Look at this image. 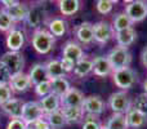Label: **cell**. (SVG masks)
I'll list each match as a JSON object with an SVG mask.
<instances>
[{
    "instance_id": "12",
    "label": "cell",
    "mask_w": 147,
    "mask_h": 129,
    "mask_svg": "<svg viewBox=\"0 0 147 129\" xmlns=\"http://www.w3.org/2000/svg\"><path fill=\"white\" fill-rule=\"evenodd\" d=\"M39 103H40L41 110H43V112H44V116L58 111V110H61V107H62L61 98H59L58 96H56V94H53V93H51V94H48V96L40 98Z\"/></svg>"
},
{
    "instance_id": "23",
    "label": "cell",
    "mask_w": 147,
    "mask_h": 129,
    "mask_svg": "<svg viewBox=\"0 0 147 129\" xmlns=\"http://www.w3.org/2000/svg\"><path fill=\"white\" fill-rule=\"evenodd\" d=\"M51 86H52V93L58 96L59 98H62L71 89V85H70L69 80L66 78H58L51 80Z\"/></svg>"
},
{
    "instance_id": "2",
    "label": "cell",
    "mask_w": 147,
    "mask_h": 129,
    "mask_svg": "<svg viewBox=\"0 0 147 129\" xmlns=\"http://www.w3.org/2000/svg\"><path fill=\"white\" fill-rule=\"evenodd\" d=\"M107 58L110 61L112 71L127 68L132 63V54H130V52L128 51V48H121V47H115L114 49H111L110 53L107 54Z\"/></svg>"
},
{
    "instance_id": "6",
    "label": "cell",
    "mask_w": 147,
    "mask_h": 129,
    "mask_svg": "<svg viewBox=\"0 0 147 129\" xmlns=\"http://www.w3.org/2000/svg\"><path fill=\"white\" fill-rule=\"evenodd\" d=\"M47 17V12H45V7L43 4H34L28 8V13L26 17V23L28 27L39 30L41 25L44 23Z\"/></svg>"
},
{
    "instance_id": "25",
    "label": "cell",
    "mask_w": 147,
    "mask_h": 129,
    "mask_svg": "<svg viewBox=\"0 0 147 129\" xmlns=\"http://www.w3.org/2000/svg\"><path fill=\"white\" fill-rule=\"evenodd\" d=\"M106 129H128V120L127 116L123 114H114L109 118L106 123Z\"/></svg>"
},
{
    "instance_id": "44",
    "label": "cell",
    "mask_w": 147,
    "mask_h": 129,
    "mask_svg": "<svg viewBox=\"0 0 147 129\" xmlns=\"http://www.w3.org/2000/svg\"><path fill=\"white\" fill-rule=\"evenodd\" d=\"M143 89H145V93L147 94V79L143 81Z\"/></svg>"
},
{
    "instance_id": "13",
    "label": "cell",
    "mask_w": 147,
    "mask_h": 129,
    "mask_svg": "<svg viewBox=\"0 0 147 129\" xmlns=\"http://www.w3.org/2000/svg\"><path fill=\"white\" fill-rule=\"evenodd\" d=\"M5 43L10 52H20V49H22L23 44H25V34L21 30L12 28L8 32Z\"/></svg>"
},
{
    "instance_id": "34",
    "label": "cell",
    "mask_w": 147,
    "mask_h": 129,
    "mask_svg": "<svg viewBox=\"0 0 147 129\" xmlns=\"http://www.w3.org/2000/svg\"><path fill=\"white\" fill-rule=\"evenodd\" d=\"M133 107L142 114L147 115V94L145 92L136 97V99L133 101Z\"/></svg>"
},
{
    "instance_id": "32",
    "label": "cell",
    "mask_w": 147,
    "mask_h": 129,
    "mask_svg": "<svg viewBox=\"0 0 147 129\" xmlns=\"http://www.w3.org/2000/svg\"><path fill=\"white\" fill-rule=\"evenodd\" d=\"M13 20L9 16L7 9H0V31H8L9 32L13 28Z\"/></svg>"
},
{
    "instance_id": "11",
    "label": "cell",
    "mask_w": 147,
    "mask_h": 129,
    "mask_svg": "<svg viewBox=\"0 0 147 129\" xmlns=\"http://www.w3.org/2000/svg\"><path fill=\"white\" fill-rule=\"evenodd\" d=\"M84 99L85 97L79 89L71 88L61 98V105L62 107H83Z\"/></svg>"
},
{
    "instance_id": "20",
    "label": "cell",
    "mask_w": 147,
    "mask_h": 129,
    "mask_svg": "<svg viewBox=\"0 0 147 129\" xmlns=\"http://www.w3.org/2000/svg\"><path fill=\"white\" fill-rule=\"evenodd\" d=\"M127 116V120H128V125L129 128H134V129H138V128H142L147 124V115L140 112L138 110H136L134 107L132 106V109L125 114Z\"/></svg>"
},
{
    "instance_id": "9",
    "label": "cell",
    "mask_w": 147,
    "mask_h": 129,
    "mask_svg": "<svg viewBox=\"0 0 147 129\" xmlns=\"http://www.w3.org/2000/svg\"><path fill=\"white\" fill-rule=\"evenodd\" d=\"M1 62L9 68L12 75L18 72H22L23 67H25V57L20 53V52H7L3 54Z\"/></svg>"
},
{
    "instance_id": "4",
    "label": "cell",
    "mask_w": 147,
    "mask_h": 129,
    "mask_svg": "<svg viewBox=\"0 0 147 129\" xmlns=\"http://www.w3.org/2000/svg\"><path fill=\"white\" fill-rule=\"evenodd\" d=\"M109 106L114 111V114L125 115L132 109V99L124 91L115 92L109 98Z\"/></svg>"
},
{
    "instance_id": "18",
    "label": "cell",
    "mask_w": 147,
    "mask_h": 129,
    "mask_svg": "<svg viewBox=\"0 0 147 129\" xmlns=\"http://www.w3.org/2000/svg\"><path fill=\"white\" fill-rule=\"evenodd\" d=\"M93 72L99 78H105L112 72V67L107 56H98L93 59Z\"/></svg>"
},
{
    "instance_id": "41",
    "label": "cell",
    "mask_w": 147,
    "mask_h": 129,
    "mask_svg": "<svg viewBox=\"0 0 147 129\" xmlns=\"http://www.w3.org/2000/svg\"><path fill=\"white\" fill-rule=\"evenodd\" d=\"M61 65H62V68L65 70V72H71V71H74V67H75V63H74L72 61H70V59H67V58H63L62 57L61 59Z\"/></svg>"
},
{
    "instance_id": "1",
    "label": "cell",
    "mask_w": 147,
    "mask_h": 129,
    "mask_svg": "<svg viewBox=\"0 0 147 129\" xmlns=\"http://www.w3.org/2000/svg\"><path fill=\"white\" fill-rule=\"evenodd\" d=\"M32 47L38 53L40 54H48L52 52L54 44H56V38L52 35L49 31L39 28L35 30L32 34Z\"/></svg>"
},
{
    "instance_id": "38",
    "label": "cell",
    "mask_w": 147,
    "mask_h": 129,
    "mask_svg": "<svg viewBox=\"0 0 147 129\" xmlns=\"http://www.w3.org/2000/svg\"><path fill=\"white\" fill-rule=\"evenodd\" d=\"M102 124L96 116H89L86 115V119L83 124V129H101Z\"/></svg>"
},
{
    "instance_id": "35",
    "label": "cell",
    "mask_w": 147,
    "mask_h": 129,
    "mask_svg": "<svg viewBox=\"0 0 147 129\" xmlns=\"http://www.w3.org/2000/svg\"><path fill=\"white\" fill-rule=\"evenodd\" d=\"M12 88L9 84H0V106L5 105L12 97Z\"/></svg>"
},
{
    "instance_id": "40",
    "label": "cell",
    "mask_w": 147,
    "mask_h": 129,
    "mask_svg": "<svg viewBox=\"0 0 147 129\" xmlns=\"http://www.w3.org/2000/svg\"><path fill=\"white\" fill-rule=\"evenodd\" d=\"M26 129H51V127H49L48 122L43 118V119L32 123V124H28L27 127H26Z\"/></svg>"
},
{
    "instance_id": "30",
    "label": "cell",
    "mask_w": 147,
    "mask_h": 129,
    "mask_svg": "<svg viewBox=\"0 0 147 129\" xmlns=\"http://www.w3.org/2000/svg\"><path fill=\"white\" fill-rule=\"evenodd\" d=\"M58 8L61 14L74 16L80 8V1H78V0H59Z\"/></svg>"
},
{
    "instance_id": "15",
    "label": "cell",
    "mask_w": 147,
    "mask_h": 129,
    "mask_svg": "<svg viewBox=\"0 0 147 129\" xmlns=\"http://www.w3.org/2000/svg\"><path fill=\"white\" fill-rule=\"evenodd\" d=\"M62 53H63V58L70 59L74 63H76V62H79L80 59L84 58L83 48L76 41H67L65 44L63 49H62Z\"/></svg>"
},
{
    "instance_id": "39",
    "label": "cell",
    "mask_w": 147,
    "mask_h": 129,
    "mask_svg": "<svg viewBox=\"0 0 147 129\" xmlns=\"http://www.w3.org/2000/svg\"><path fill=\"white\" fill-rule=\"evenodd\" d=\"M26 123L22 119H10L7 125V129H26Z\"/></svg>"
},
{
    "instance_id": "7",
    "label": "cell",
    "mask_w": 147,
    "mask_h": 129,
    "mask_svg": "<svg viewBox=\"0 0 147 129\" xmlns=\"http://www.w3.org/2000/svg\"><path fill=\"white\" fill-rule=\"evenodd\" d=\"M43 118H44V112L38 101L25 102L22 110V120L26 123V125L32 124V123L43 119Z\"/></svg>"
},
{
    "instance_id": "27",
    "label": "cell",
    "mask_w": 147,
    "mask_h": 129,
    "mask_svg": "<svg viewBox=\"0 0 147 129\" xmlns=\"http://www.w3.org/2000/svg\"><path fill=\"white\" fill-rule=\"evenodd\" d=\"M133 22L129 20L125 12H120L117 13L114 17V21H112V27H114L115 32H119V31L127 30V28H132Z\"/></svg>"
},
{
    "instance_id": "26",
    "label": "cell",
    "mask_w": 147,
    "mask_h": 129,
    "mask_svg": "<svg viewBox=\"0 0 147 129\" xmlns=\"http://www.w3.org/2000/svg\"><path fill=\"white\" fill-rule=\"evenodd\" d=\"M92 71H93V59H88L85 57L79 62H76L75 67H74V74L78 78H84L88 74H90Z\"/></svg>"
},
{
    "instance_id": "17",
    "label": "cell",
    "mask_w": 147,
    "mask_h": 129,
    "mask_svg": "<svg viewBox=\"0 0 147 129\" xmlns=\"http://www.w3.org/2000/svg\"><path fill=\"white\" fill-rule=\"evenodd\" d=\"M76 39L84 45L93 43L94 41V32H93V23L83 22L76 28Z\"/></svg>"
},
{
    "instance_id": "42",
    "label": "cell",
    "mask_w": 147,
    "mask_h": 129,
    "mask_svg": "<svg viewBox=\"0 0 147 129\" xmlns=\"http://www.w3.org/2000/svg\"><path fill=\"white\" fill-rule=\"evenodd\" d=\"M20 1H16V0H3L1 1V4L4 5V9H10V8H13V7H16V5L18 4Z\"/></svg>"
},
{
    "instance_id": "14",
    "label": "cell",
    "mask_w": 147,
    "mask_h": 129,
    "mask_svg": "<svg viewBox=\"0 0 147 129\" xmlns=\"http://www.w3.org/2000/svg\"><path fill=\"white\" fill-rule=\"evenodd\" d=\"M25 102L20 98H10L5 105H3L1 109L10 119H22V110Z\"/></svg>"
},
{
    "instance_id": "5",
    "label": "cell",
    "mask_w": 147,
    "mask_h": 129,
    "mask_svg": "<svg viewBox=\"0 0 147 129\" xmlns=\"http://www.w3.org/2000/svg\"><path fill=\"white\" fill-rule=\"evenodd\" d=\"M125 14L129 17L133 23L142 22L147 17V1H143V0L128 1L125 5Z\"/></svg>"
},
{
    "instance_id": "24",
    "label": "cell",
    "mask_w": 147,
    "mask_h": 129,
    "mask_svg": "<svg viewBox=\"0 0 147 129\" xmlns=\"http://www.w3.org/2000/svg\"><path fill=\"white\" fill-rule=\"evenodd\" d=\"M47 67V72H48L49 80H53V79H58V78H65L66 72L62 68L61 61L59 59H51L45 63Z\"/></svg>"
},
{
    "instance_id": "8",
    "label": "cell",
    "mask_w": 147,
    "mask_h": 129,
    "mask_svg": "<svg viewBox=\"0 0 147 129\" xmlns=\"http://www.w3.org/2000/svg\"><path fill=\"white\" fill-rule=\"evenodd\" d=\"M93 32H94V41H97L99 44H106L112 38H115L114 27L106 21H99V22L94 23Z\"/></svg>"
},
{
    "instance_id": "37",
    "label": "cell",
    "mask_w": 147,
    "mask_h": 129,
    "mask_svg": "<svg viewBox=\"0 0 147 129\" xmlns=\"http://www.w3.org/2000/svg\"><path fill=\"white\" fill-rule=\"evenodd\" d=\"M12 79V72L0 59V84H9Z\"/></svg>"
},
{
    "instance_id": "29",
    "label": "cell",
    "mask_w": 147,
    "mask_h": 129,
    "mask_svg": "<svg viewBox=\"0 0 147 129\" xmlns=\"http://www.w3.org/2000/svg\"><path fill=\"white\" fill-rule=\"evenodd\" d=\"M44 119L48 122L51 129H62L65 125L67 124L66 119H65V116H63V114H62L61 110L53 112V114L45 115V116H44Z\"/></svg>"
},
{
    "instance_id": "21",
    "label": "cell",
    "mask_w": 147,
    "mask_h": 129,
    "mask_svg": "<svg viewBox=\"0 0 147 129\" xmlns=\"http://www.w3.org/2000/svg\"><path fill=\"white\" fill-rule=\"evenodd\" d=\"M115 39H116L117 47L128 48V47L132 45V44L136 41V39H137V32H136V30L133 27L127 28V30L115 32Z\"/></svg>"
},
{
    "instance_id": "43",
    "label": "cell",
    "mask_w": 147,
    "mask_h": 129,
    "mask_svg": "<svg viewBox=\"0 0 147 129\" xmlns=\"http://www.w3.org/2000/svg\"><path fill=\"white\" fill-rule=\"evenodd\" d=\"M141 61H142V65L147 68V45L142 49V53H141Z\"/></svg>"
},
{
    "instance_id": "10",
    "label": "cell",
    "mask_w": 147,
    "mask_h": 129,
    "mask_svg": "<svg viewBox=\"0 0 147 129\" xmlns=\"http://www.w3.org/2000/svg\"><path fill=\"white\" fill-rule=\"evenodd\" d=\"M83 110L85 115L98 116L105 111V102L99 96H88L84 99Z\"/></svg>"
},
{
    "instance_id": "16",
    "label": "cell",
    "mask_w": 147,
    "mask_h": 129,
    "mask_svg": "<svg viewBox=\"0 0 147 129\" xmlns=\"http://www.w3.org/2000/svg\"><path fill=\"white\" fill-rule=\"evenodd\" d=\"M9 85H10V88H12V91L22 93V92L27 91V89L32 85V83H31L30 78H28V74H25L22 71V72H18V74L12 75V79H10V81H9Z\"/></svg>"
},
{
    "instance_id": "19",
    "label": "cell",
    "mask_w": 147,
    "mask_h": 129,
    "mask_svg": "<svg viewBox=\"0 0 147 129\" xmlns=\"http://www.w3.org/2000/svg\"><path fill=\"white\" fill-rule=\"evenodd\" d=\"M28 78H30L31 83L34 85H38V84L43 83V81H48L49 76L47 72V67L43 63H35L28 71Z\"/></svg>"
},
{
    "instance_id": "36",
    "label": "cell",
    "mask_w": 147,
    "mask_h": 129,
    "mask_svg": "<svg viewBox=\"0 0 147 129\" xmlns=\"http://www.w3.org/2000/svg\"><path fill=\"white\" fill-rule=\"evenodd\" d=\"M35 93L36 96H39L40 98L48 96V94L52 93V86H51V80L48 81H43V83L35 85Z\"/></svg>"
},
{
    "instance_id": "3",
    "label": "cell",
    "mask_w": 147,
    "mask_h": 129,
    "mask_svg": "<svg viewBox=\"0 0 147 129\" xmlns=\"http://www.w3.org/2000/svg\"><path fill=\"white\" fill-rule=\"evenodd\" d=\"M112 80H114L115 85L117 88L123 89V91H127V89H130L136 84V81H137V72L130 67L112 71Z\"/></svg>"
},
{
    "instance_id": "28",
    "label": "cell",
    "mask_w": 147,
    "mask_h": 129,
    "mask_svg": "<svg viewBox=\"0 0 147 129\" xmlns=\"http://www.w3.org/2000/svg\"><path fill=\"white\" fill-rule=\"evenodd\" d=\"M49 32L56 38V36H63L67 31V22L62 18H53L48 23Z\"/></svg>"
},
{
    "instance_id": "45",
    "label": "cell",
    "mask_w": 147,
    "mask_h": 129,
    "mask_svg": "<svg viewBox=\"0 0 147 129\" xmlns=\"http://www.w3.org/2000/svg\"><path fill=\"white\" fill-rule=\"evenodd\" d=\"M101 129H106V127H105V125H102V128Z\"/></svg>"
},
{
    "instance_id": "33",
    "label": "cell",
    "mask_w": 147,
    "mask_h": 129,
    "mask_svg": "<svg viewBox=\"0 0 147 129\" xmlns=\"http://www.w3.org/2000/svg\"><path fill=\"white\" fill-rule=\"evenodd\" d=\"M114 4H116V1L114 0H98L96 3V9L99 14H109L114 8Z\"/></svg>"
},
{
    "instance_id": "31",
    "label": "cell",
    "mask_w": 147,
    "mask_h": 129,
    "mask_svg": "<svg viewBox=\"0 0 147 129\" xmlns=\"http://www.w3.org/2000/svg\"><path fill=\"white\" fill-rule=\"evenodd\" d=\"M9 16L12 17L13 22H21V21H26V17H27L28 13V8L26 7V4L23 3H18L16 7L10 8V9H7Z\"/></svg>"
},
{
    "instance_id": "22",
    "label": "cell",
    "mask_w": 147,
    "mask_h": 129,
    "mask_svg": "<svg viewBox=\"0 0 147 129\" xmlns=\"http://www.w3.org/2000/svg\"><path fill=\"white\" fill-rule=\"evenodd\" d=\"M61 111L67 124H78L85 116L83 107H61Z\"/></svg>"
}]
</instances>
